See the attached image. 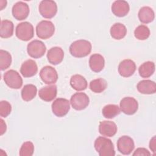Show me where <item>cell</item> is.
I'll list each match as a JSON object with an SVG mask.
<instances>
[{"mask_svg": "<svg viewBox=\"0 0 156 156\" xmlns=\"http://www.w3.org/2000/svg\"><path fill=\"white\" fill-rule=\"evenodd\" d=\"M91 43L86 40L74 41L69 46V52L74 57L82 58L87 56L91 51Z\"/></svg>", "mask_w": 156, "mask_h": 156, "instance_id": "1", "label": "cell"}, {"mask_svg": "<svg viewBox=\"0 0 156 156\" xmlns=\"http://www.w3.org/2000/svg\"><path fill=\"white\" fill-rule=\"evenodd\" d=\"M94 146L100 156H114L115 155L112 141L106 137H98L94 141Z\"/></svg>", "mask_w": 156, "mask_h": 156, "instance_id": "2", "label": "cell"}, {"mask_svg": "<svg viewBox=\"0 0 156 156\" xmlns=\"http://www.w3.org/2000/svg\"><path fill=\"white\" fill-rule=\"evenodd\" d=\"M15 35L20 40L27 41L34 35V29L32 24L27 21L19 23L15 29Z\"/></svg>", "mask_w": 156, "mask_h": 156, "instance_id": "3", "label": "cell"}, {"mask_svg": "<svg viewBox=\"0 0 156 156\" xmlns=\"http://www.w3.org/2000/svg\"><path fill=\"white\" fill-rule=\"evenodd\" d=\"M55 26L54 24L47 20H43L36 26V34L38 38L43 40L51 38L54 34Z\"/></svg>", "mask_w": 156, "mask_h": 156, "instance_id": "4", "label": "cell"}, {"mask_svg": "<svg viewBox=\"0 0 156 156\" xmlns=\"http://www.w3.org/2000/svg\"><path fill=\"white\" fill-rule=\"evenodd\" d=\"M40 15L48 19L53 18L57 12V5L55 1L51 0L41 1L38 7Z\"/></svg>", "mask_w": 156, "mask_h": 156, "instance_id": "5", "label": "cell"}, {"mask_svg": "<svg viewBox=\"0 0 156 156\" xmlns=\"http://www.w3.org/2000/svg\"><path fill=\"white\" fill-rule=\"evenodd\" d=\"M46 47L40 40H34L30 41L27 46V51L29 56L34 58H39L44 55Z\"/></svg>", "mask_w": 156, "mask_h": 156, "instance_id": "6", "label": "cell"}, {"mask_svg": "<svg viewBox=\"0 0 156 156\" xmlns=\"http://www.w3.org/2000/svg\"><path fill=\"white\" fill-rule=\"evenodd\" d=\"M5 84L12 89H19L23 85V79L20 74L15 70L10 69L4 74Z\"/></svg>", "mask_w": 156, "mask_h": 156, "instance_id": "7", "label": "cell"}, {"mask_svg": "<svg viewBox=\"0 0 156 156\" xmlns=\"http://www.w3.org/2000/svg\"><path fill=\"white\" fill-rule=\"evenodd\" d=\"M70 102L65 98H57L52 104V113L58 117L65 116L70 109Z\"/></svg>", "mask_w": 156, "mask_h": 156, "instance_id": "8", "label": "cell"}, {"mask_svg": "<svg viewBox=\"0 0 156 156\" xmlns=\"http://www.w3.org/2000/svg\"><path fill=\"white\" fill-rule=\"evenodd\" d=\"M90 99L85 93H76L70 99V104L72 107L76 110H82L89 104Z\"/></svg>", "mask_w": 156, "mask_h": 156, "instance_id": "9", "label": "cell"}, {"mask_svg": "<svg viewBox=\"0 0 156 156\" xmlns=\"http://www.w3.org/2000/svg\"><path fill=\"white\" fill-rule=\"evenodd\" d=\"M138 108V102L132 97H125L120 102V110L126 115H133L136 112Z\"/></svg>", "mask_w": 156, "mask_h": 156, "instance_id": "10", "label": "cell"}, {"mask_svg": "<svg viewBox=\"0 0 156 156\" xmlns=\"http://www.w3.org/2000/svg\"><path fill=\"white\" fill-rule=\"evenodd\" d=\"M40 77L46 84H54L58 80V74L55 69L51 66H44L40 71Z\"/></svg>", "mask_w": 156, "mask_h": 156, "instance_id": "11", "label": "cell"}, {"mask_svg": "<svg viewBox=\"0 0 156 156\" xmlns=\"http://www.w3.org/2000/svg\"><path fill=\"white\" fill-rule=\"evenodd\" d=\"M12 12L13 16L16 20L22 21L27 18L30 9L27 4L23 1H18L13 5Z\"/></svg>", "mask_w": 156, "mask_h": 156, "instance_id": "12", "label": "cell"}, {"mask_svg": "<svg viewBox=\"0 0 156 156\" xmlns=\"http://www.w3.org/2000/svg\"><path fill=\"white\" fill-rule=\"evenodd\" d=\"M135 147L133 139L127 135L121 136L117 141V148L118 151L123 155H129Z\"/></svg>", "mask_w": 156, "mask_h": 156, "instance_id": "13", "label": "cell"}, {"mask_svg": "<svg viewBox=\"0 0 156 156\" xmlns=\"http://www.w3.org/2000/svg\"><path fill=\"white\" fill-rule=\"evenodd\" d=\"M136 70L135 62L130 59H125L120 62L118 66L119 74L124 77L132 76Z\"/></svg>", "mask_w": 156, "mask_h": 156, "instance_id": "14", "label": "cell"}, {"mask_svg": "<svg viewBox=\"0 0 156 156\" xmlns=\"http://www.w3.org/2000/svg\"><path fill=\"white\" fill-rule=\"evenodd\" d=\"M99 132L104 136L112 137L117 132L116 124L111 121H101L99 126Z\"/></svg>", "mask_w": 156, "mask_h": 156, "instance_id": "15", "label": "cell"}, {"mask_svg": "<svg viewBox=\"0 0 156 156\" xmlns=\"http://www.w3.org/2000/svg\"><path fill=\"white\" fill-rule=\"evenodd\" d=\"M64 57V52L60 47L55 46L49 49L47 53L48 62L54 65L60 63Z\"/></svg>", "mask_w": 156, "mask_h": 156, "instance_id": "16", "label": "cell"}, {"mask_svg": "<svg viewBox=\"0 0 156 156\" xmlns=\"http://www.w3.org/2000/svg\"><path fill=\"white\" fill-rule=\"evenodd\" d=\"M38 71V67L36 62L29 59L23 63L20 68V73L24 77H30L35 76Z\"/></svg>", "mask_w": 156, "mask_h": 156, "instance_id": "17", "label": "cell"}, {"mask_svg": "<svg viewBox=\"0 0 156 156\" xmlns=\"http://www.w3.org/2000/svg\"><path fill=\"white\" fill-rule=\"evenodd\" d=\"M129 5L126 1H115L112 5V12L115 16L118 17L126 16L129 13Z\"/></svg>", "mask_w": 156, "mask_h": 156, "instance_id": "18", "label": "cell"}, {"mask_svg": "<svg viewBox=\"0 0 156 156\" xmlns=\"http://www.w3.org/2000/svg\"><path fill=\"white\" fill-rule=\"evenodd\" d=\"M57 93V86L55 85H51L41 88L38 91V96L43 101L50 102L55 98Z\"/></svg>", "mask_w": 156, "mask_h": 156, "instance_id": "19", "label": "cell"}, {"mask_svg": "<svg viewBox=\"0 0 156 156\" xmlns=\"http://www.w3.org/2000/svg\"><path fill=\"white\" fill-rule=\"evenodd\" d=\"M105 60L104 57L99 54L91 55L89 59V66L90 69L95 73L101 71L104 68Z\"/></svg>", "mask_w": 156, "mask_h": 156, "instance_id": "20", "label": "cell"}, {"mask_svg": "<svg viewBox=\"0 0 156 156\" xmlns=\"http://www.w3.org/2000/svg\"><path fill=\"white\" fill-rule=\"evenodd\" d=\"M138 91L144 94H151L156 92V84L151 80H143L140 81L136 86Z\"/></svg>", "mask_w": 156, "mask_h": 156, "instance_id": "21", "label": "cell"}, {"mask_svg": "<svg viewBox=\"0 0 156 156\" xmlns=\"http://www.w3.org/2000/svg\"><path fill=\"white\" fill-rule=\"evenodd\" d=\"M138 15L140 21L144 24L151 23L155 18L154 10L148 6H144L141 7L139 10Z\"/></svg>", "mask_w": 156, "mask_h": 156, "instance_id": "22", "label": "cell"}, {"mask_svg": "<svg viewBox=\"0 0 156 156\" xmlns=\"http://www.w3.org/2000/svg\"><path fill=\"white\" fill-rule=\"evenodd\" d=\"M71 87L76 91H82L87 88V82L84 77L80 74H75L70 79Z\"/></svg>", "mask_w": 156, "mask_h": 156, "instance_id": "23", "label": "cell"}, {"mask_svg": "<svg viewBox=\"0 0 156 156\" xmlns=\"http://www.w3.org/2000/svg\"><path fill=\"white\" fill-rule=\"evenodd\" d=\"M110 32L112 38L115 40H121L126 36L127 29L123 24L116 23L112 25Z\"/></svg>", "mask_w": 156, "mask_h": 156, "instance_id": "24", "label": "cell"}, {"mask_svg": "<svg viewBox=\"0 0 156 156\" xmlns=\"http://www.w3.org/2000/svg\"><path fill=\"white\" fill-rule=\"evenodd\" d=\"M13 23L8 20H2L0 27V36L3 38L11 37L13 34Z\"/></svg>", "mask_w": 156, "mask_h": 156, "instance_id": "25", "label": "cell"}, {"mask_svg": "<svg viewBox=\"0 0 156 156\" xmlns=\"http://www.w3.org/2000/svg\"><path fill=\"white\" fill-rule=\"evenodd\" d=\"M37 88L33 84H27L23 88L21 94L22 99L26 102L32 100L37 94Z\"/></svg>", "mask_w": 156, "mask_h": 156, "instance_id": "26", "label": "cell"}, {"mask_svg": "<svg viewBox=\"0 0 156 156\" xmlns=\"http://www.w3.org/2000/svg\"><path fill=\"white\" fill-rule=\"evenodd\" d=\"M155 71V64L153 62L147 61L141 64L139 68L138 72L140 76L143 78H148L151 77Z\"/></svg>", "mask_w": 156, "mask_h": 156, "instance_id": "27", "label": "cell"}, {"mask_svg": "<svg viewBox=\"0 0 156 156\" xmlns=\"http://www.w3.org/2000/svg\"><path fill=\"white\" fill-rule=\"evenodd\" d=\"M119 107L115 104H108L105 105L102 110L103 116L107 119H112L120 113Z\"/></svg>", "mask_w": 156, "mask_h": 156, "instance_id": "28", "label": "cell"}, {"mask_svg": "<svg viewBox=\"0 0 156 156\" xmlns=\"http://www.w3.org/2000/svg\"><path fill=\"white\" fill-rule=\"evenodd\" d=\"M90 89L94 93H100L104 91L107 87V83L105 80L99 78L91 80L90 83Z\"/></svg>", "mask_w": 156, "mask_h": 156, "instance_id": "29", "label": "cell"}, {"mask_svg": "<svg viewBox=\"0 0 156 156\" xmlns=\"http://www.w3.org/2000/svg\"><path fill=\"white\" fill-rule=\"evenodd\" d=\"M12 63V56L7 51L0 50V68L1 71L7 69Z\"/></svg>", "mask_w": 156, "mask_h": 156, "instance_id": "30", "label": "cell"}, {"mask_svg": "<svg viewBox=\"0 0 156 156\" xmlns=\"http://www.w3.org/2000/svg\"><path fill=\"white\" fill-rule=\"evenodd\" d=\"M135 37L139 40H145L150 35V30L145 25L138 26L134 31Z\"/></svg>", "mask_w": 156, "mask_h": 156, "instance_id": "31", "label": "cell"}, {"mask_svg": "<svg viewBox=\"0 0 156 156\" xmlns=\"http://www.w3.org/2000/svg\"><path fill=\"white\" fill-rule=\"evenodd\" d=\"M34 151V146L31 141L24 142L20 149L19 154L21 156H31Z\"/></svg>", "mask_w": 156, "mask_h": 156, "instance_id": "32", "label": "cell"}, {"mask_svg": "<svg viewBox=\"0 0 156 156\" xmlns=\"http://www.w3.org/2000/svg\"><path fill=\"white\" fill-rule=\"evenodd\" d=\"M12 111V106L10 104L6 101H1L0 102V116L6 118Z\"/></svg>", "mask_w": 156, "mask_h": 156, "instance_id": "33", "label": "cell"}, {"mask_svg": "<svg viewBox=\"0 0 156 156\" xmlns=\"http://www.w3.org/2000/svg\"><path fill=\"white\" fill-rule=\"evenodd\" d=\"M151 154L148 151L147 149L144 147H138L135 151L133 152V155H144V156H149Z\"/></svg>", "mask_w": 156, "mask_h": 156, "instance_id": "34", "label": "cell"}, {"mask_svg": "<svg viewBox=\"0 0 156 156\" xmlns=\"http://www.w3.org/2000/svg\"><path fill=\"white\" fill-rule=\"evenodd\" d=\"M155 136H154L152 137V138L151 140L150 143H149V148L151 149V150L155 153V148H156V144H155Z\"/></svg>", "mask_w": 156, "mask_h": 156, "instance_id": "35", "label": "cell"}, {"mask_svg": "<svg viewBox=\"0 0 156 156\" xmlns=\"http://www.w3.org/2000/svg\"><path fill=\"white\" fill-rule=\"evenodd\" d=\"M0 121H1V129H0V130H1V135H2L5 132L7 127H6L5 123L4 122V121L2 119H1Z\"/></svg>", "mask_w": 156, "mask_h": 156, "instance_id": "36", "label": "cell"}]
</instances>
